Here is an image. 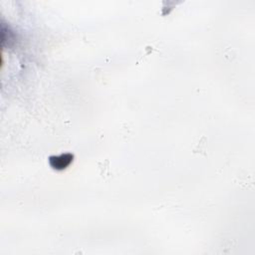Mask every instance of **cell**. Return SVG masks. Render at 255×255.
I'll list each match as a JSON object with an SVG mask.
<instances>
[{
  "label": "cell",
  "instance_id": "1",
  "mask_svg": "<svg viewBox=\"0 0 255 255\" xmlns=\"http://www.w3.org/2000/svg\"><path fill=\"white\" fill-rule=\"evenodd\" d=\"M74 156L71 154H63L60 156H53L49 159L50 166L57 170H63L67 169L73 162Z\"/></svg>",
  "mask_w": 255,
  "mask_h": 255
}]
</instances>
